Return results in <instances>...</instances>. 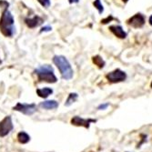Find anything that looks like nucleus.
Masks as SVG:
<instances>
[{"label": "nucleus", "mask_w": 152, "mask_h": 152, "mask_svg": "<svg viewBox=\"0 0 152 152\" xmlns=\"http://www.w3.org/2000/svg\"><path fill=\"white\" fill-rule=\"evenodd\" d=\"M148 22H149V24H150V26H152V15L149 17V19H148Z\"/></svg>", "instance_id": "nucleus-22"}, {"label": "nucleus", "mask_w": 152, "mask_h": 152, "mask_svg": "<svg viewBox=\"0 0 152 152\" xmlns=\"http://www.w3.org/2000/svg\"><path fill=\"white\" fill-rule=\"evenodd\" d=\"M37 94L38 95L39 98L42 99H47L50 95L53 94V89L50 88H37Z\"/></svg>", "instance_id": "nucleus-12"}, {"label": "nucleus", "mask_w": 152, "mask_h": 152, "mask_svg": "<svg viewBox=\"0 0 152 152\" xmlns=\"http://www.w3.org/2000/svg\"><path fill=\"white\" fill-rule=\"evenodd\" d=\"M34 73L37 76V79L41 82L56 83L58 78L54 73L53 67L50 65H43L36 68Z\"/></svg>", "instance_id": "nucleus-3"}, {"label": "nucleus", "mask_w": 152, "mask_h": 152, "mask_svg": "<svg viewBox=\"0 0 152 152\" xmlns=\"http://www.w3.org/2000/svg\"><path fill=\"white\" fill-rule=\"evenodd\" d=\"M14 17L8 8H5L2 12L1 18H0V31L1 33L7 37H11L16 33V27L14 25Z\"/></svg>", "instance_id": "nucleus-1"}, {"label": "nucleus", "mask_w": 152, "mask_h": 152, "mask_svg": "<svg viewBox=\"0 0 152 152\" xmlns=\"http://www.w3.org/2000/svg\"><path fill=\"white\" fill-rule=\"evenodd\" d=\"M77 99H78V95H77V93H70L69 95H68V96H67V99H66V100L65 105H66V107H69V106L72 105L74 102H76V101L77 100Z\"/></svg>", "instance_id": "nucleus-15"}, {"label": "nucleus", "mask_w": 152, "mask_h": 152, "mask_svg": "<svg viewBox=\"0 0 152 152\" xmlns=\"http://www.w3.org/2000/svg\"><path fill=\"white\" fill-rule=\"evenodd\" d=\"M18 140L21 144H26L30 141V136L25 131H21L18 134Z\"/></svg>", "instance_id": "nucleus-13"}, {"label": "nucleus", "mask_w": 152, "mask_h": 152, "mask_svg": "<svg viewBox=\"0 0 152 152\" xmlns=\"http://www.w3.org/2000/svg\"><path fill=\"white\" fill-rule=\"evenodd\" d=\"M92 61L99 68H103L105 66V65H106V62L104 61V59L100 56H99V55H96V56L93 57Z\"/></svg>", "instance_id": "nucleus-14"}, {"label": "nucleus", "mask_w": 152, "mask_h": 152, "mask_svg": "<svg viewBox=\"0 0 152 152\" xmlns=\"http://www.w3.org/2000/svg\"><path fill=\"white\" fill-rule=\"evenodd\" d=\"M1 62H2V61H1V59H0V64H1Z\"/></svg>", "instance_id": "nucleus-25"}, {"label": "nucleus", "mask_w": 152, "mask_h": 152, "mask_svg": "<svg viewBox=\"0 0 152 152\" xmlns=\"http://www.w3.org/2000/svg\"><path fill=\"white\" fill-rule=\"evenodd\" d=\"M113 19H114V18H113L111 15H110V16H108L107 18H105V19H102V20H101V23H102V24H107L108 22H110V21L113 20Z\"/></svg>", "instance_id": "nucleus-19"}, {"label": "nucleus", "mask_w": 152, "mask_h": 152, "mask_svg": "<svg viewBox=\"0 0 152 152\" xmlns=\"http://www.w3.org/2000/svg\"><path fill=\"white\" fill-rule=\"evenodd\" d=\"M44 22V19L39 17V16H35L33 18H26L25 19L26 25L29 27V28H35V27L40 26Z\"/></svg>", "instance_id": "nucleus-9"}, {"label": "nucleus", "mask_w": 152, "mask_h": 152, "mask_svg": "<svg viewBox=\"0 0 152 152\" xmlns=\"http://www.w3.org/2000/svg\"><path fill=\"white\" fill-rule=\"evenodd\" d=\"M150 88H152V81H151V83H150Z\"/></svg>", "instance_id": "nucleus-24"}, {"label": "nucleus", "mask_w": 152, "mask_h": 152, "mask_svg": "<svg viewBox=\"0 0 152 152\" xmlns=\"http://www.w3.org/2000/svg\"><path fill=\"white\" fill-rule=\"evenodd\" d=\"M109 104L108 103H103V104H100L99 107H98V109L99 110H105L108 107Z\"/></svg>", "instance_id": "nucleus-20"}, {"label": "nucleus", "mask_w": 152, "mask_h": 152, "mask_svg": "<svg viewBox=\"0 0 152 152\" xmlns=\"http://www.w3.org/2000/svg\"><path fill=\"white\" fill-rule=\"evenodd\" d=\"M37 2L44 7H50V0H37Z\"/></svg>", "instance_id": "nucleus-17"}, {"label": "nucleus", "mask_w": 152, "mask_h": 152, "mask_svg": "<svg viewBox=\"0 0 152 152\" xmlns=\"http://www.w3.org/2000/svg\"><path fill=\"white\" fill-rule=\"evenodd\" d=\"M14 129L12 118L10 116H7L4 118L0 121V137H4L7 136Z\"/></svg>", "instance_id": "nucleus-5"}, {"label": "nucleus", "mask_w": 152, "mask_h": 152, "mask_svg": "<svg viewBox=\"0 0 152 152\" xmlns=\"http://www.w3.org/2000/svg\"><path fill=\"white\" fill-rule=\"evenodd\" d=\"M96 120V119H92V118H83L81 117L78 116H75L72 119H71V124L74 126H77V127H84L86 129H88L90 127L91 123H95Z\"/></svg>", "instance_id": "nucleus-8"}, {"label": "nucleus", "mask_w": 152, "mask_h": 152, "mask_svg": "<svg viewBox=\"0 0 152 152\" xmlns=\"http://www.w3.org/2000/svg\"><path fill=\"white\" fill-rule=\"evenodd\" d=\"M106 78L110 83H119L127 78V74L119 68H117V69L107 73L106 75Z\"/></svg>", "instance_id": "nucleus-6"}, {"label": "nucleus", "mask_w": 152, "mask_h": 152, "mask_svg": "<svg viewBox=\"0 0 152 152\" xmlns=\"http://www.w3.org/2000/svg\"><path fill=\"white\" fill-rule=\"evenodd\" d=\"M93 6L98 9L99 14H102L104 12V7H103V5H102L100 0H95V1L93 2Z\"/></svg>", "instance_id": "nucleus-16"}, {"label": "nucleus", "mask_w": 152, "mask_h": 152, "mask_svg": "<svg viewBox=\"0 0 152 152\" xmlns=\"http://www.w3.org/2000/svg\"><path fill=\"white\" fill-rule=\"evenodd\" d=\"M14 110L18 111L24 115L26 116H31L37 111V105L32 104H26V103H18L15 107H13Z\"/></svg>", "instance_id": "nucleus-4"}, {"label": "nucleus", "mask_w": 152, "mask_h": 152, "mask_svg": "<svg viewBox=\"0 0 152 152\" xmlns=\"http://www.w3.org/2000/svg\"><path fill=\"white\" fill-rule=\"evenodd\" d=\"M146 23V18L141 13H137L128 20V25L133 28H140Z\"/></svg>", "instance_id": "nucleus-7"}, {"label": "nucleus", "mask_w": 152, "mask_h": 152, "mask_svg": "<svg viewBox=\"0 0 152 152\" xmlns=\"http://www.w3.org/2000/svg\"><path fill=\"white\" fill-rule=\"evenodd\" d=\"M39 107L44 109H56L58 107V102L56 100H46L39 104Z\"/></svg>", "instance_id": "nucleus-11"}, {"label": "nucleus", "mask_w": 152, "mask_h": 152, "mask_svg": "<svg viewBox=\"0 0 152 152\" xmlns=\"http://www.w3.org/2000/svg\"><path fill=\"white\" fill-rule=\"evenodd\" d=\"M121 1H122V2H124V3H127V2L129 1V0H121Z\"/></svg>", "instance_id": "nucleus-23"}, {"label": "nucleus", "mask_w": 152, "mask_h": 152, "mask_svg": "<svg viewBox=\"0 0 152 152\" xmlns=\"http://www.w3.org/2000/svg\"><path fill=\"white\" fill-rule=\"evenodd\" d=\"M53 62L57 66L60 72L61 77L65 80H70L73 77V68L66 57L64 56H55L53 58Z\"/></svg>", "instance_id": "nucleus-2"}, {"label": "nucleus", "mask_w": 152, "mask_h": 152, "mask_svg": "<svg viewBox=\"0 0 152 152\" xmlns=\"http://www.w3.org/2000/svg\"><path fill=\"white\" fill-rule=\"evenodd\" d=\"M52 30V27L50 26H43L42 28L40 29V33H43V32H49Z\"/></svg>", "instance_id": "nucleus-18"}, {"label": "nucleus", "mask_w": 152, "mask_h": 152, "mask_svg": "<svg viewBox=\"0 0 152 152\" xmlns=\"http://www.w3.org/2000/svg\"><path fill=\"white\" fill-rule=\"evenodd\" d=\"M68 2H69V4H77L79 2V0H68Z\"/></svg>", "instance_id": "nucleus-21"}, {"label": "nucleus", "mask_w": 152, "mask_h": 152, "mask_svg": "<svg viewBox=\"0 0 152 152\" xmlns=\"http://www.w3.org/2000/svg\"><path fill=\"white\" fill-rule=\"evenodd\" d=\"M109 30L113 33L114 36H116L118 38L124 39L126 38L128 36V33L123 29V27L121 26L118 25H113V26H109Z\"/></svg>", "instance_id": "nucleus-10"}]
</instances>
